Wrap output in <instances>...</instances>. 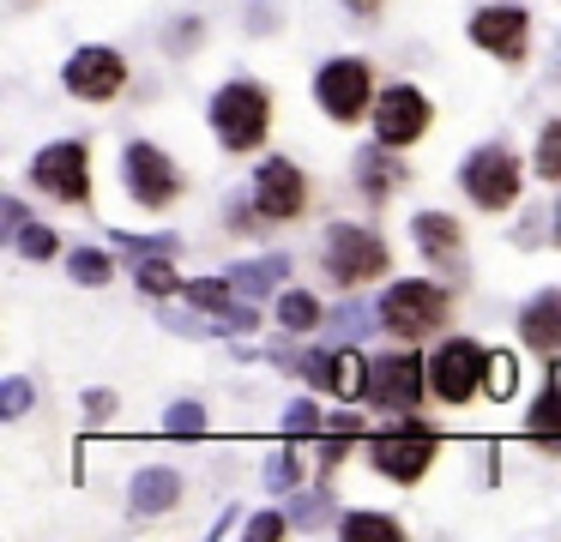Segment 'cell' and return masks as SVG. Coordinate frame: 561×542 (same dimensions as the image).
Here are the masks:
<instances>
[{
	"label": "cell",
	"mask_w": 561,
	"mask_h": 542,
	"mask_svg": "<svg viewBox=\"0 0 561 542\" xmlns=\"http://www.w3.org/2000/svg\"><path fill=\"white\" fill-rule=\"evenodd\" d=\"M356 434H363V416H332L327 434H320V470H339L344 458H351Z\"/></svg>",
	"instance_id": "obj_24"
},
{
	"label": "cell",
	"mask_w": 561,
	"mask_h": 542,
	"mask_svg": "<svg viewBox=\"0 0 561 542\" xmlns=\"http://www.w3.org/2000/svg\"><path fill=\"white\" fill-rule=\"evenodd\" d=\"M110 241L122 253H134V260H146V253H182V241H175V235H127V229H115Z\"/></svg>",
	"instance_id": "obj_32"
},
{
	"label": "cell",
	"mask_w": 561,
	"mask_h": 542,
	"mask_svg": "<svg viewBox=\"0 0 561 542\" xmlns=\"http://www.w3.org/2000/svg\"><path fill=\"white\" fill-rule=\"evenodd\" d=\"M435 458H440V428L423 422L416 410H404V416H392L380 434H368V464H375L387 482H404V488L423 482Z\"/></svg>",
	"instance_id": "obj_1"
},
{
	"label": "cell",
	"mask_w": 561,
	"mask_h": 542,
	"mask_svg": "<svg viewBox=\"0 0 561 542\" xmlns=\"http://www.w3.org/2000/svg\"><path fill=\"white\" fill-rule=\"evenodd\" d=\"M248 19H254V36H272V7H254Z\"/></svg>",
	"instance_id": "obj_41"
},
{
	"label": "cell",
	"mask_w": 561,
	"mask_h": 542,
	"mask_svg": "<svg viewBox=\"0 0 561 542\" xmlns=\"http://www.w3.org/2000/svg\"><path fill=\"white\" fill-rule=\"evenodd\" d=\"M182 296L194 301L199 313H211V320H224V313L242 308V301H236V296H242V289H236V277H194V284H187Z\"/></svg>",
	"instance_id": "obj_22"
},
{
	"label": "cell",
	"mask_w": 561,
	"mask_h": 542,
	"mask_svg": "<svg viewBox=\"0 0 561 542\" xmlns=\"http://www.w3.org/2000/svg\"><path fill=\"white\" fill-rule=\"evenodd\" d=\"M134 284L139 296H182V272H175V253H146V260L134 265Z\"/></svg>",
	"instance_id": "obj_21"
},
{
	"label": "cell",
	"mask_w": 561,
	"mask_h": 542,
	"mask_svg": "<svg viewBox=\"0 0 561 542\" xmlns=\"http://www.w3.org/2000/svg\"><path fill=\"white\" fill-rule=\"evenodd\" d=\"M254 205L266 211V223H296L308 211V175L290 157H266L254 169Z\"/></svg>",
	"instance_id": "obj_15"
},
{
	"label": "cell",
	"mask_w": 561,
	"mask_h": 542,
	"mask_svg": "<svg viewBox=\"0 0 561 542\" xmlns=\"http://www.w3.org/2000/svg\"><path fill=\"white\" fill-rule=\"evenodd\" d=\"M122 187H127V199L146 205V211H170V205L187 193V175L175 169V157L163 151V145L127 139L122 145Z\"/></svg>",
	"instance_id": "obj_5"
},
{
	"label": "cell",
	"mask_w": 561,
	"mask_h": 542,
	"mask_svg": "<svg viewBox=\"0 0 561 542\" xmlns=\"http://www.w3.org/2000/svg\"><path fill=\"white\" fill-rule=\"evenodd\" d=\"M314 428H320V410H314V397H296V404L284 410V434H290V440H308Z\"/></svg>",
	"instance_id": "obj_33"
},
{
	"label": "cell",
	"mask_w": 561,
	"mask_h": 542,
	"mask_svg": "<svg viewBox=\"0 0 561 542\" xmlns=\"http://www.w3.org/2000/svg\"><path fill=\"white\" fill-rule=\"evenodd\" d=\"M411 241L435 272H465V229L453 211H416L411 217Z\"/></svg>",
	"instance_id": "obj_16"
},
{
	"label": "cell",
	"mask_w": 561,
	"mask_h": 542,
	"mask_svg": "<svg viewBox=\"0 0 561 542\" xmlns=\"http://www.w3.org/2000/svg\"><path fill=\"white\" fill-rule=\"evenodd\" d=\"M0 211H7V229H25V223H31L25 199H7V205H0Z\"/></svg>",
	"instance_id": "obj_39"
},
{
	"label": "cell",
	"mask_w": 561,
	"mask_h": 542,
	"mask_svg": "<svg viewBox=\"0 0 561 542\" xmlns=\"http://www.w3.org/2000/svg\"><path fill=\"white\" fill-rule=\"evenodd\" d=\"M320 260H327V277L339 289H356L368 277H387L392 272V247L380 229L368 223H332L327 241H320Z\"/></svg>",
	"instance_id": "obj_3"
},
{
	"label": "cell",
	"mask_w": 561,
	"mask_h": 542,
	"mask_svg": "<svg viewBox=\"0 0 561 542\" xmlns=\"http://www.w3.org/2000/svg\"><path fill=\"white\" fill-rule=\"evenodd\" d=\"M556 84H561V43H556Z\"/></svg>",
	"instance_id": "obj_42"
},
{
	"label": "cell",
	"mask_w": 561,
	"mask_h": 542,
	"mask_svg": "<svg viewBox=\"0 0 561 542\" xmlns=\"http://www.w3.org/2000/svg\"><path fill=\"white\" fill-rule=\"evenodd\" d=\"M459 187H465V199H471L477 211H507V205L525 193V169H519V157H513V145L495 139V145L465 151Z\"/></svg>",
	"instance_id": "obj_6"
},
{
	"label": "cell",
	"mask_w": 561,
	"mask_h": 542,
	"mask_svg": "<svg viewBox=\"0 0 561 542\" xmlns=\"http://www.w3.org/2000/svg\"><path fill=\"white\" fill-rule=\"evenodd\" d=\"M175 36H163V48H170V55H187V48H199V36H206V24L199 19H182V24H170Z\"/></svg>",
	"instance_id": "obj_36"
},
{
	"label": "cell",
	"mask_w": 561,
	"mask_h": 542,
	"mask_svg": "<svg viewBox=\"0 0 561 542\" xmlns=\"http://www.w3.org/2000/svg\"><path fill=\"white\" fill-rule=\"evenodd\" d=\"M67 272H73V284H85V289H103L115 277V260L103 247H73L67 253Z\"/></svg>",
	"instance_id": "obj_26"
},
{
	"label": "cell",
	"mask_w": 561,
	"mask_h": 542,
	"mask_svg": "<svg viewBox=\"0 0 561 542\" xmlns=\"http://www.w3.org/2000/svg\"><path fill=\"white\" fill-rule=\"evenodd\" d=\"M339 537L344 542H392V537H404V524L392 512H368V506H363V512H344L339 518Z\"/></svg>",
	"instance_id": "obj_23"
},
{
	"label": "cell",
	"mask_w": 561,
	"mask_h": 542,
	"mask_svg": "<svg viewBox=\"0 0 561 542\" xmlns=\"http://www.w3.org/2000/svg\"><path fill=\"white\" fill-rule=\"evenodd\" d=\"M278 325H284V332H314V325H320V301L308 296V289H284V296H278Z\"/></svg>",
	"instance_id": "obj_27"
},
{
	"label": "cell",
	"mask_w": 561,
	"mask_h": 542,
	"mask_svg": "<svg viewBox=\"0 0 561 542\" xmlns=\"http://www.w3.org/2000/svg\"><path fill=\"white\" fill-rule=\"evenodd\" d=\"M25 410H31V380H25V373H13V380L0 385V416H7V422H19Z\"/></svg>",
	"instance_id": "obj_34"
},
{
	"label": "cell",
	"mask_w": 561,
	"mask_h": 542,
	"mask_svg": "<svg viewBox=\"0 0 561 542\" xmlns=\"http://www.w3.org/2000/svg\"><path fill=\"white\" fill-rule=\"evenodd\" d=\"M489 397H513V356H489Z\"/></svg>",
	"instance_id": "obj_37"
},
{
	"label": "cell",
	"mask_w": 561,
	"mask_h": 542,
	"mask_svg": "<svg viewBox=\"0 0 561 542\" xmlns=\"http://www.w3.org/2000/svg\"><path fill=\"white\" fill-rule=\"evenodd\" d=\"M471 43L483 48V55H495V60H507V67H519V60L531 55V12L513 7V0L477 7V12H471Z\"/></svg>",
	"instance_id": "obj_12"
},
{
	"label": "cell",
	"mask_w": 561,
	"mask_h": 542,
	"mask_svg": "<svg viewBox=\"0 0 561 542\" xmlns=\"http://www.w3.org/2000/svg\"><path fill=\"white\" fill-rule=\"evenodd\" d=\"M163 434H175V440H199V434H206V404H199V397H175V404L163 410Z\"/></svg>",
	"instance_id": "obj_29"
},
{
	"label": "cell",
	"mask_w": 561,
	"mask_h": 542,
	"mask_svg": "<svg viewBox=\"0 0 561 542\" xmlns=\"http://www.w3.org/2000/svg\"><path fill=\"white\" fill-rule=\"evenodd\" d=\"M447 308L453 301L440 284H428V277H399V284H387L375 320L387 325L399 344H416V337H435V325L447 320Z\"/></svg>",
	"instance_id": "obj_7"
},
{
	"label": "cell",
	"mask_w": 561,
	"mask_h": 542,
	"mask_svg": "<svg viewBox=\"0 0 561 542\" xmlns=\"http://www.w3.org/2000/svg\"><path fill=\"white\" fill-rule=\"evenodd\" d=\"M61 84H67V96H79V103H115V96L127 91L122 48H110V43L73 48V55H67V67H61Z\"/></svg>",
	"instance_id": "obj_10"
},
{
	"label": "cell",
	"mask_w": 561,
	"mask_h": 542,
	"mask_svg": "<svg viewBox=\"0 0 561 542\" xmlns=\"http://www.w3.org/2000/svg\"><path fill=\"white\" fill-rule=\"evenodd\" d=\"M435 127V108H428V96L416 91V84H387V91L375 96V139L380 145H416L423 132Z\"/></svg>",
	"instance_id": "obj_13"
},
{
	"label": "cell",
	"mask_w": 561,
	"mask_h": 542,
	"mask_svg": "<svg viewBox=\"0 0 561 542\" xmlns=\"http://www.w3.org/2000/svg\"><path fill=\"white\" fill-rule=\"evenodd\" d=\"M556 241H561V205H556Z\"/></svg>",
	"instance_id": "obj_43"
},
{
	"label": "cell",
	"mask_w": 561,
	"mask_h": 542,
	"mask_svg": "<svg viewBox=\"0 0 561 542\" xmlns=\"http://www.w3.org/2000/svg\"><path fill=\"white\" fill-rule=\"evenodd\" d=\"M368 368H375V361H363V349H351V344L344 349H314V356L296 361V373H302L314 392L344 397V404H351V397H368Z\"/></svg>",
	"instance_id": "obj_14"
},
{
	"label": "cell",
	"mask_w": 561,
	"mask_h": 542,
	"mask_svg": "<svg viewBox=\"0 0 561 542\" xmlns=\"http://www.w3.org/2000/svg\"><path fill=\"white\" fill-rule=\"evenodd\" d=\"M31 187L49 193L55 205H85L91 199V145L85 139H55L31 157Z\"/></svg>",
	"instance_id": "obj_9"
},
{
	"label": "cell",
	"mask_w": 561,
	"mask_h": 542,
	"mask_svg": "<svg viewBox=\"0 0 561 542\" xmlns=\"http://www.w3.org/2000/svg\"><path fill=\"white\" fill-rule=\"evenodd\" d=\"M356 187H363V199L368 205H387L392 199V193H399L404 187V181H411V169H404L399 163V145H363V151H356Z\"/></svg>",
	"instance_id": "obj_17"
},
{
	"label": "cell",
	"mask_w": 561,
	"mask_h": 542,
	"mask_svg": "<svg viewBox=\"0 0 561 542\" xmlns=\"http://www.w3.org/2000/svg\"><path fill=\"white\" fill-rule=\"evenodd\" d=\"M519 337L537 356H561V289H537L519 308Z\"/></svg>",
	"instance_id": "obj_20"
},
{
	"label": "cell",
	"mask_w": 561,
	"mask_h": 542,
	"mask_svg": "<svg viewBox=\"0 0 561 542\" xmlns=\"http://www.w3.org/2000/svg\"><path fill=\"white\" fill-rule=\"evenodd\" d=\"M242 530H248L254 542H278V537H290V512H254Z\"/></svg>",
	"instance_id": "obj_35"
},
{
	"label": "cell",
	"mask_w": 561,
	"mask_h": 542,
	"mask_svg": "<svg viewBox=\"0 0 561 542\" xmlns=\"http://www.w3.org/2000/svg\"><path fill=\"white\" fill-rule=\"evenodd\" d=\"M85 416L91 422H110L115 416V392H85Z\"/></svg>",
	"instance_id": "obj_38"
},
{
	"label": "cell",
	"mask_w": 561,
	"mask_h": 542,
	"mask_svg": "<svg viewBox=\"0 0 561 542\" xmlns=\"http://www.w3.org/2000/svg\"><path fill=\"white\" fill-rule=\"evenodd\" d=\"M182 470H170V464H146L134 476V488H127V506H134L139 518H163V512H175L182 506Z\"/></svg>",
	"instance_id": "obj_19"
},
{
	"label": "cell",
	"mask_w": 561,
	"mask_h": 542,
	"mask_svg": "<svg viewBox=\"0 0 561 542\" xmlns=\"http://www.w3.org/2000/svg\"><path fill=\"white\" fill-rule=\"evenodd\" d=\"M375 67H368L363 55H332L320 60L314 72V103L327 120H339V127H356L363 115H375Z\"/></svg>",
	"instance_id": "obj_4"
},
{
	"label": "cell",
	"mask_w": 561,
	"mask_h": 542,
	"mask_svg": "<svg viewBox=\"0 0 561 542\" xmlns=\"http://www.w3.org/2000/svg\"><path fill=\"white\" fill-rule=\"evenodd\" d=\"M19 7H31V0H19Z\"/></svg>",
	"instance_id": "obj_44"
},
{
	"label": "cell",
	"mask_w": 561,
	"mask_h": 542,
	"mask_svg": "<svg viewBox=\"0 0 561 542\" xmlns=\"http://www.w3.org/2000/svg\"><path fill=\"white\" fill-rule=\"evenodd\" d=\"M423 397H428V361L416 356V349H392V356H380L375 368H368V404L375 410L404 416V410H416Z\"/></svg>",
	"instance_id": "obj_11"
},
{
	"label": "cell",
	"mask_w": 561,
	"mask_h": 542,
	"mask_svg": "<svg viewBox=\"0 0 561 542\" xmlns=\"http://www.w3.org/2000/svg\"><path fill=\"white\" fill-rule=\"evenodd\" d=\"M531 169H537V181H561V120H549V127L537 132Z\"/></svg>",
	"instance_id": "obj_31"
},
{
	"label": "cell",
	"mask_w": 561,
	"mask_h": 542,
	"mask_svg": "<svg viewBox=\"0 0 561 542\" xmlns=\"http://www.w3.org/2000/svg\"><path fill=\"white\" fill-rule=\"evenodd\" d=\"M308 482V470H302V452H296V440L284 446V452H272V464H266V488L272 494H296Z\"/></svg>",
	"instance_id": "obj_28"
},
{
	"label": "cell",
	"mask_w": 561,
	"mask_h": 542,
	"mask_svg": "<svg viewBox=\"0 0 561 542\" xmlns=\"http://www.w3.org/2000/svg\"><path fill=\"white\" fill-rule=\"evenodd\" d=\"M344 7H351L356 19H380V7H387V0H344Z\"/></svg>",
	"instance_id": "obj_40"
},
{
	"label": "cell",
	"mask_w": 561,
	"mask_h": 542,
	"mask_svg": "<svg viewBox=\"0 0 561 542\" xmlns=\"http://www.w3.org/2000/svg\"><path fill=\"white\" fill-rule=\"evenodd\" d=\"M13 247H19V260H55L61 253V235H55L49 223H25V229H13Z\"/></svg>",
	"instance_id": "obj_30"
},
{
	"label": "cell",
	"mask_w": 561,
	"mask_h": 542,
	"mask_svg": "<svg viewBox=\"0 0 561 542\" xmlns=\"http://www.w3.org/2000/svg\"><path fill=\"white\" fill-rule=\"evenodd\" d=\"M525 440H531L537 452L561 458V356L549 361V380H543V392L531 397V410H525Z\"/></svg>",
	"instance_id": "obj_18"
},
{
	"label": "cell",
	"mask_w": 561,
	"mask_h": 542,
	"mask_svg": "<svg viewBox=\"0 0 561 542\" xmlns=\"http://www.w3.org/2000/svg\"><path fill=\"white\" fill-rule=\"evenodd\" d=\"M489 356L495 349H483L477 337H440L435 356H428V392L440 404H471L489 380Z\"/></svg>",
	"instance_id": "obj_8"
},
{
	"label": "cell",
	"mask_w": 561,
	"mask_h": 542,
	"mask_svg": "<svg viewBox=\"0 0 561 542\" xmlns=\"http://www.w3.org/2000/svg\"><path fill=\"white\" fill-rule=\"evenodd\" d=\"M284 272H290V260H284V253H266V260L242 265V272H230V277H236V289H242V296H266V289L284 284Z\"/></svg>",
	"instance_id": "obj_25"
},
{
	"label": "cell",
	"mask_w": 561,
	"mask_h": 542,
	"mask_svg": "<svg viewBox=\"0 0 561 542\" xmlns=\"http://www.w3.org/2000/svg\"><path fill=\"white\" fill-rule=\"evenodd\" d=\"M206 120H211V139H218L230 157L260 151V145H266V132H272V96H266V84H254V79L218 84Z\"/></svg>",
	"instance_id": "obj_2"
}]
</instances>
